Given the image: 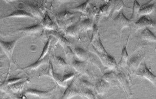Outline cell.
Listing matches in <instances>:
<instances>
[{
  "label": "cell",
  "instance_id": "10",
  "mask_svg": "<svg viewBox=\"0 0 156 99\" xmlns=\"http://www.w3.org/2000/svg\"><path fill=\"white\" fill-rule=\"evenodd\" d=\"M72 67L76 71L80 74H85L87 69V64L85 61H81L79 60L74 59L72 62Z\"/></svg>",
  "mask_w": 156,
  "mask_h": 99
},
{
  "label": "cell",
  "instance_id": "1",
  "mask_svg": "<svg viewBox=\"0 0 156 99\" xmlns=\"http://www.w3.org/2000/svg\"><path fill=\"white\" fill-rule=\"evenodd\" d=\"M134 73L137 76L146 79L156 86V75L148 68L145 63L141 64L139 68Z\"/></svg>",
  "mask_w": 156,
  "mask_h": 99
},
{
  "label": "cell",
  "instance_id": "17",
  "mask_svg": "<svg viewBox=\"0 0 156 99\" xmlns=\"http://www.w3.org/2000/svg\"><path fill=\"white\" fill-rule=\"evenodd\" d=\"M74 53L78 60L81 61H85L88 58V55L86 51L80 47H76L74 50Z\"/></svg>",
  "mask_w": 156,
  "mask_h": 99
},
{
  "label": "cell",
  "instance_id": "5",
  "mask_svg": "<svg viewBox=\"0 0 156 99\" xmlns=\"http://www.w3.org/2000/svg\"><path fill=\"white\" fill-rule=\"evenodd\" d=\"M19 39L15 40L13 41L7 42L1 41V46L9 59H11L13 56L14 48Z\"/></svg>",
  "mask_w": 156,
  "mask_h": 99
},
{
  "label": "cell",
  "instance_id": "30",
  "mask_svg": "<svg viewBox=\"0 0 156 99\" xmlns=\"http://www.w3.org/2000/svg\"><path fill=\"white\" fill-rule=\"evenodd\" d=\"M50 40H51V38H49L48 40V42L46 43L45 46L44 47L43 50L42 51L41 54L40 55V57H39V58L37 61H40V60H42V59L45 58V56L47 55V53H48V50H49V46H50Z\"/></svg>",
  "mask_w": 156,
  "mask_h": 99
},
{
  "label": "cell",
  "instance_id": "27",
  "mask_svg": "<svg viewBox=\"0 0 156 99\" xmlns=\"http://www.w3.org/2000/svg\"><path fill=\"white\" fill-rule=\"evenodd\" d=\"M54 72V70L53 64H52L51 62H50L48 67L40 74L39 77L47 76V77H50V78H52V75H53Z\"/></svg>",
  "mask_w": 156,
  "mask_h": 99
},
{
  "label": "cell",
  "instance_id": "4",
  "mask_svg": "<svg viewBox=\"0 0 156 99\" xmlns=\"http://www.w3.org/2000/svg\"><path fill=\"white\" fill-rule=\"evenodd\" d=\"M114 22L120 30L122 31L124 28L130 27L133 21L127 19L121 11L115 18Z\"/></svg>",
  "mask_w": 156,
  "mask_h": 99
},
{
  "label": "cell",
  "instance_id": "8",
  "mask_svg": "<svg viewBox=\"0 0 156 99\" xmlns=\"http://www.w3.org/2000/svg\"><path fill=\"white\" fill-rule=\"evenodd\" d=\"M110 88V85L102 79L97 82L95 86V91L98 95H104L107 93Z\"/></svg>",
  "mask_w": 156,
  "mask_h": 99
},
{
  "label": "cell",
  "instance_id": "39",
  "mask_svg": "<svg viewBox=\"0 0 156 99\" xmlns=\"http://www.w3.org/2000/svg\"><path fill=\"white\" fill-rule=\"evenodd\" d=\"M9 99V98H7V99Z\"/></svg>",
  "mask_w": 156,
  "mask_h": 99
},
{
  "label": "cell",
  "instance_id": "11",
  "mask_svg": "<svg viewBox=\"0 0 156 99\" xmlns=\"http://www.w3.org/2000/svg\"><path fill=\"white\" fill-rule=\"evenodd\" d=\"M155 8V3H151L150 1L144 5L142 7H140L139 15L141 16H148L154 12Z\"/></svg>",
  "mask_w": 156,
  "mask_h": 99
},
{
  "label": "cell",
  "instance_id": "23",
  "mask_svg": "<svg viewBox=\"0 0 156 99\" xmlns=\"http://www.w3.org/2000/svg\"><path fill=\"white\" fill-rule=\"evenodd\" d=\"M41 24L43 27H44L47 29L54 30L55 28V24L52 21V20L48 14L45 15L44 19L42 22Z\"/></svg>",
  "mask_w": 156,
  "mask_h": 99
},
{
  "label": "cell",
  "instance_id": "12",
  "mask_svg": "<svg viewBox=\"0 0 156 99\" xmlns=\"http://www.w3.org/2000/svg\"><path fill=\"white\" fill-rule=\"evenodd\" d=\"M141 38L145 42H156V36L148 28H146L141 33Z\"/></svg>",
  "mask_w": 156,
  "mask_h": 99
},
{
  "label": "cell",
  "instance_id": "25",
  "mask_svg": "<svg viewBox=\"0 0 156 99\" xmlns=\"http://www.w3.org/2000/svg\"><path fill=\"white\" fill-rule=\"evenodd\" d=\"M75 14L68 11H65L61 12L57 15V20H68L70 18L74 17Z\"/></svg>",
  "mask_w": 156,
  "mask_h": 99
},
{
  "label": "cell",
  "instance_id": "40",
  "mask_svg": "<svg viewBox=\"0 0 156 99\" xmlns=\"http://www.w3.org/2000/svg\"><path fill=\"white\" fill-rule=\"evenodd\" d=\"M155 50H156V48H155Z\"/></svg>",
  "mask_w": 156,
  "mask_h": 99
},
{
  "label": "cell",
  "instance_id": "3",
  "mask_svg": "<svg viewBox=\"0 0 156 99\" xmlns=\"http://www.w3.org/2000/svg\"><path fill=\"white\" fill-rule=\"evenodd\" d=\"M148 27L156 28V21L148 16H142L135 23V28L137 30L147 28Z\"/></svg>",
  "mask_w": 156,
  "mask_h": 99
},
{
  "label": "cell",
  "instance_id": "38",
  "mask_svg": "<svg viewBox=\"0 0 156 99\" xmlns=\"http://www.w3.org/2000/svg\"><path fill=\"white\" fill-rule=\"evenodd\" d=\"M16 99H29L27 98L26 95L24 92L20 93L17 94L16 96Z\"/></svg>",
  "mask_w": 156,
  "mask_h": 99
},
{
  "label": "cell",
  "instance_id": "7",
  "mask_svg": "<svg viewBox=\"0 0 156 99\" xmlns=\"http://www.w3.org/2000/svg\"><path fill=\"white\" fill-rule=\"evenodd\" d=\"M74 81L67 86L66 90L63 94L61 99H70L78 95H80V92L77 90L74 86Z\"/></svg>",
  "mask_w": 156,
  "mask_h": 99
},
{
  "label": "cell",
  "instance_id": "26",
  "mask_svg": "<svg viewBox=\"0 0 156 99\" xmlns=\"http://www.w3.org/2000/svg\"><path fill=\"white\" fill-rule=\"evenodd\" d=\"M140 7V5L139 4L137 1L135 0L134 2V4H133V13L132 17H131V20L134 21L136 19L137 16L139 14Z\"/></svg>",
  "mask_w": 156,
  "mask_h": 99
},
{
  "label": "cell",
  "instance_id": "36",
  "mask_svg": "<svg viewBox=\"0 0 156 99\" xmlns=\"http://www.w3.org/2000/svg\"><path fill=\"white\" fill-rule=\"evenodd\" d=\"M80 82L83 86H85L88 89H94L95 88V86L94 84L91 83L87 81L84 79H80Z\"/></svg>",
  "mask_w": 156,
  "mask_h": 99
},
{
  "label": "cell",
  "instance_id": "9",
  "mask_svg": "<svg viewBox=\"0 0 156 99\" xmlns=\"http://www.w3.org/2000/svg\"><path fill=\"white\" fill-rule=\"evenodd\" d=\"M53 91V89L49 91H41L37 89L30 88L26 90L23 92L26 95H29L39 97L45 98L49 96L50 93Z\"/></svg>",
  "mask_w": 156,
  "mask_h": 99
},
{
  "label": "cell",
  "instance_id": "22",
  "mask_svg": "<svg viewBox=\"0 0 156 99\" xmlns=\"http://www.w3.org/2000/svg\"><path fill=\"white\" fill-rule=\"evenodd\" d=\"M117 80L119 82V83L121 85L122 87H123V89H124V91H126L127 95H128V83L127 82L126 80V77L124 74V73L121 72L120 73H119L117 74Z\"/></svg>",
  "mask_w": 156,
  "mask_h": 99
},
{
  "label": "cell",
  "instance_id": "20",
  "mask_svg": "<svg viewBox=\"0 0 156 99\" xmlns=\"http://www.w3.org/2000/svg\"><path fill=\"white\" fill-rule=\"evenodd\" d=\"M43 26L42 24H37L36 25L24 28L21 29H20V31L23 32L26 34H32L37 33L41 29Z\"/></svg>",
  "mask_w": 156,
  "mask_h": 99
},
{
  "label": "cell",
  "instance_id": "19",
  "mask_svg": "<svg viewBox=\"0 0 156 99\" xmlns=\"http://www.w3.org/2000/svg\"><path fill=\"white\" fill-rule=\"evenodd\" d=\"M80 31V25H70L66 28L65 33L67 36L76 38L79 35Z\"/></svg>",
  "mask_w": 156,
  "mask_h": 99
},
{
  "label": "cell",
  "instance_id": "14",
  "mask_svg": "<svg viewBox=\"0 0 156 99\" xmlns=\"http://www.w3.org/2000/svg\"><path fill=\"white\" fill-rule=\"evenodd\" d=\"M29 81H30V79L27 78L25 80L21 81L14 84L11 85L9 86V87L11 91L15 93H19L23 90L26 84L29 82Z\"/></svg>",
  "mask_w": 156,
  "mask_h": 99
},
{
  "label": "cell",
  "instance_id": "13",
  "mask_svg": "<svg viewBox=\"0 0 156 99\" xmlns=\"http://www.w3.org/2000/svg\"><path fill=\"white\" fill-rule=\"evenodd\" d=\"M127 42H128V41H127L125 46H124L122 48L121 53V58L119 63L118 64V66L121 68L125 67L126 66L128 65V54L127 49H126Z\"/></svg>",
  "mask_w": 156,
  "mask_h": 99
},
{
  "label": "cell",
  "instance_id": "33",
  "mask_svg": "<svg viewBox=\"0 0 156 99\" xmlns=\"http://www.w3.org/2000/svg\"><path fill=\"white\" fill-rule=\"evenodd\" d=\"M80 95L86 99H96L94 94L90 90L83 91L80 93Z\"/></svg>",
  "mask_w": 156,
  "mask_h": 99
},
{
  "label": "cell",
  "instance_id": "31",
  "mask_svg": "<svg viewBox=\"0 0 156 99\" xmlns=\"http://www.w3.org/2000/svg\"><path fill=\"white\" fill-rule=\"evenodd\" d=\"M89 1H86L85 2L83 3L81 5L79 6L76 7L74 9H73L74 10L76 11H78V12H80L83 13H86L87 11V6H88V5H89Z\"/></svg>",
  "mask_w": 156,
  "mask_h": 99
},
{
  "label": "cell",
  "instance_id": "2",
  "mask_svg": "<svg viewBox=\"0 0 156 99\" xmlns=\"http://www.w3.org/2000/svg\"><path fill=\"white\" fill-rule=\"evenodd\" d=\"M95 52L104 66L107 68L109 70H113L116 69L118 64L115 58L109 54H100L95 50Z\"/></svg>",
  "mask_w": 156,
  "mask_h": 99
},
{
  "label": "cell",
  "instance_id": "21",
  "mask_svg": "<svg viewBox=\"0 0 156 99\" xmlns=\"http://www.w3.org/2000/svg\"><path fill=\"white\" fill-rule=\"evenodd\" d=\"M28 17L34 18L33 16H32L31 13H28V12L23 10H16V11L12 12L11 14L9 15V16L3 17V18H11V17Z\"/></svg>",
  "mask_w": 156,
  "mask_h": 99
},
{
  "label": "cell",
  "instance_id": "6",
  "mask_svg": "<svg viewBox=\"0 0 156 99\" xmlns=\"http://www.w3.org/2000/svg\"><path fill=\"white\" fill-rule=\"evenodd\" d=\"M144 58V55H139L133 57L130 59L128 62L129 70L135 73L139 68L141 64L142 61Z\"/></svg>",
  "mask_w": 156,
  "mask_h": 99
},
{
  "label": "cell",
  "instance_id": "37",
  "mask_svg": "<svg viewBox=\"0 0 156 99\" xmlns=\"http://www.w3.org/2000/svg\"><path fill=\"white\" fill-rule=\"evenodd\" d=\"M65 48V54L66 57L67 58L73 57V56L75 55V53L73 52L70 46H67Z\"/></svg>",
  "mask_w": 156,
  "mask_h": 99
},
{
  "label": "cell",
  "instance_id": "32",
  "mask_svg": "<svg viewBox=\"0 0 156 99\" xmlns=\"http://www.w3.org/2000/svg\"><path fill=\"white\" fill-rule=\"evenodd\" d=\"M57 38H58V39L60 44L64 48L67 47V46H69L71 44L70 42L68 40L66 39L65 38L63 37L62 35H60V34H58V36H57Z\"/></svg>",
  "mask_w": 156,
  "mask_h": 99
},
{
  "label": "cell",
  "instance_id": "18",
  "mask_svg": "<svg viewBox=\"0 0 156 99\" xmlns=\"http://www.w3.org/2000/svg\"><path fill=\"white\" fill-rule=\"evenodd\" d=\"M94 25L95 24H94V23L90 19H87L83 20L80 25V31L85 32L88 30H93Z\"/></svg>",
  "mask_w": 156,
  "mask_h": 99
},
{
  "label": "cell",
  "instance_id": "34",
  "mask_svg": "<svg viewBox=\"0 0 156 99\" xmlns=\"http://www.w3.org/2000/svg\"><path fill=\"white\" fill-rule=\"evenodd\" d=\"M55 60L58 64L61 67L65 68L68 65L65 60L60 56H55Z\"/></svg>",
  "mask_w": 156,
  "mask_h": 99
},
{
  "label": "cell",
  "instance_id": "29",
  "mask_svg": "<svg viewBox=\"0 0 156 99\" xmlns=\"http://www.w3.org/2000/svg\"><path fill=\"white\" fill-rule=\"evenodd\" d=\"M114 2H115V4H114L113 13L114 14L116 12L119 13L120 11H121V9L125 6V5L122 1H120V0L115 1Z\"/></svg>",
  "mask_w": 156,
  "mask_h": 99
},
{
  "label": "cell",
  "instance_id": "24",
  "mask_svg": "<svg viewBox=\"0 0 156 99\" xmlns=\"http://www.w3.org/2000/svg\"><path fill=\"white\" fill-rule=\"evenodd\" d=\"M102 79L106 82L110 83L114 81L117 80V74L114 72H108L103 75Z\"/></svg>",
  "mask_w": 156,
  "mask_h": 99
},
{
  "label": "cell",
  "instance_id": "28",
  "mask_svg": "<svg viewBox=\"0 0 156 99\" xmlns=\"http://www.w3.org/2000/svg\"><path fill=\"white\" fill-rule=\"evenodd\" d=\"M27 79V78H23V77H18V78H12V79H9L7 80L4 82L2 84V86H9L11 85L14 84L16 83L19 82L25 79Z\"/></svg>",
  "mask_w": 156,
  "mask_h": 99
},
{
  "label": "cell",
  "instance_id": "16",
  "mask_svg": "<svg viewBox=\"0 0 156 99\" xmlns=\"http://www.w3.org/2000/svg\"><path fill=\"white\" fill-rule=\"evenodd\" d=\"M112 10V5L111 3L110 2V1H109V2H108L107 4L102 6L99 8L98 13L101 16L108 17L110 15Z\"/></svg>",
  "mask_w": 156,
  "mask_h": 99
},
{
  "label": "cell",
  "instance_id": "15",
  "mask_svg": "<svg viewBox=\"0 0 156 99\" xmlns=\"http://www.w3.org/2000/svg\"><path fill=\"white\" fill-rule=\"evenodd\" d=\"M49 61V58L48 57H45L44 59L40 61H36V62L28 66L22 68V69H29L31 70H36L39 68L41 65H44L48 63Z\"/></svg>",
  "mask_w": 156,
  "mask_h": 99
},
{
  "label": "cell",
  "instance_id": "35",
  "mask_svg": "<svg viewBox=\"0 0 156 99\" xmlns=\"http://www.w3.org/2000/svg\"><path fill=\"white\" fill-rule=\"evenodd\" d=\"M75 76H76V74L73 73H68V74H65L62 76V82L66 83V82L73 79Z\"/></svg>",
  "mask_w": 156,
  "mask_h": 99
}]
</instances>
